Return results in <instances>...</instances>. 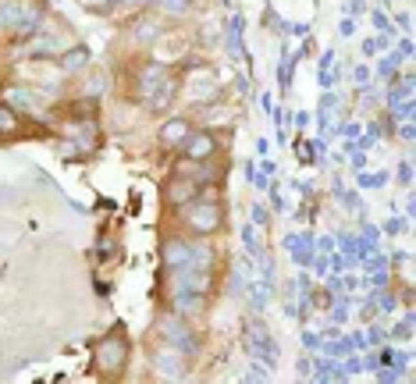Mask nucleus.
<instances>
[{"label":"nucleus","instance_id":"obj_1","mask_svg":"<svg viewBox=\"0 0 416 384\" xmlns=\"http://www.w3.org/2000/svg\"><path fill=\"white\" fill-rule=\"evenodd\" d=\"M93 363H96V370L100 374H121L124 370V363H129V341H124L121 334H107V338H100L96 341V349H93Z\"/></svg>","mask_w":416,"mask_h":384},{"label":"nucleus","instance_id":"obj_2","mask_svg":"<svg viewBox=\"0 0 416 384\" xmlns=\"http://www.w3.org/2000/svg\"><path fill=\"white\" fill-rule=\"evenodd\" d=\"M185 206H189L185 217H189V228L196 235H210L221 228V203L217 200H189Z\"/></svg>","mask_w":416,"mask_h":384},{"label":"nucleus","instance_id":"obj_3","mask_svg":"<svg viewBox=\"0 0 416 384\" xmlns=\"http://www.w3.org/2000/svg\"><path fill=\"white\" fill-rule=\"evenodd\" d=\"M160 331H164V341L175 349V352H182V356H189V352H196V338H193V331L185 328V320H178V317H168L160 324Z\"/></svg>","mask_w":416,"mask_h":384},{"label":"nucleus","instance_id":"obj_4","mask_svg":"<svg viewBox=\"0 0 416 384\" xmlns=\"http://www.w3.org/2000/svg\"><path fill=\"white\" fill-rule=\"evenodd\" d=\"M214 149H217V139L210 132H189L185 142H182V153L189 160H210Z\"/></svg>","mask_w":416,"mask_h":384},{"label":"nucleus","instance_id":"obj_5","mask_svg":"<svg viewBox=\"0 0 416 384\" xmlns=\"http://www.w3.org/2000/svg\"><path fill=\"white\" fill-rule=\"evenodd\" d=\"M168 78V68H164V64H142V72L135 75V89H139V96L142 100H150L153 93H157V85Z\"/></svg>","mask_w":416,"mask_h":384},{"label":"nucleus","instance_id":"obj_6","mask_svg":"<svg viewBox=\"0 0 416 384\" xmlns=\"http://www.w3.org/2000/svg\"><path fill=\"white\" fill-rule=\"evenodd\" d=\"M164 200H168L171 206H185L189 200H196V182H193V178H185V175H175L171 185L164 189Z\"/></svg>","mask_w":416,"mask_h":384},{"label":"nucleus","instance_id":"obj_7","mask_svg":"<svg viewBox=\"0 0 416 384\" xmlns=\"http://www.w3.org/2000/svg\"><path fill=\"white\" fill-rule=\"evenodd\" d=\"M160 253H164V267H168L171 274L182 270V267H189V242H185V239H168Z\"/></svg>","mask_w":416,"mask_h":384},{"label":"nucleus","instance_id":"obj_8","mask_svg":"<svg viewBox=\"0 0 416 384\" xmlns=\"http://www.w3.org/2000/svg\"><path fill=\"white\" fill-rule=\"evenodd\" d=\"M189 132H193V121H185V118H171V121H164L160 139L168 142V146H182Z\"/></svg>","mask_w":416,"mask_h":384},{"label":"nucleus","instance_id":"obj_9","mask_svg":"<svg viewBox=\"0 0 416 384\" xmlns=\"http://www.w3.org/2000/svg\"><path fill=\"white\" fill-rule=\"evenodd\" d=\"M153 367H157V370H164V374H171V377H185V363L171 352V345L164 349V352H157V356H153Z\"/></svg>","mask_w":416,"mask_h":384},{"label":"nucleus","instance_id":"obj_10","mask_svg":"<svg viewBox=\"0 0 416 384\" xmlns=\"http://www.w3.org/2000/svg\"><path fill=\"white\" fill-rule=\"evenodd\" d=\"M86 61H89V50H86V47H75V50H68L65 57H61V72H65V75H75V72L86 68Z\"/></svg>","mask_w":416,"mask_h":384},{"label":"nucleus","instance_id":"obj_11","mask_svg":"<svg viewBox=\"0 0 416 384\" xmlns=\"http://www.w3.org/2000/svg\"><path fill=\"white\" fill-rule=\"evenodd\" d=\"M25 11L22 4H0V29H18L25 21Z\"/></svg>","mask_w":416,"mask_h":384},{"label":"nucleus","instance_id":"obj_12","mask_svg":"<svg viewBox=\"0 0 416 384\" xmlns=\"http://www.w3.org/2000/svg\"><path fill=\"white\" fill-rule=\"evenodd\" d=\"M14 128H18V114H14V107L0 103V136H11Z\"/></svg>","mask_w":416,"mask_h":384},{"label":"nucleus","instance_id":"obj_13","mask_svg":"<svg viewBox=\"0 0 416 384\" xmlns=\"http://www.w3.org/2000/svg\"><path fill=\"white\" fill-rule=\"evenodd\" d=\"M153 4L164 11V14H185L193 8V0H153Z\"/></svg>","mask_w":416,"mask_h":384},{"label":"nucleus","instance_id":"obj_14","mask_svg":"<svg viewBox=\"0 0 416 384\" xmlns=\"http://www.w3.org/2000/svg\"><path fill=\"white\" fill-rule=\"evenodd\" d=\"M8 96H11L14 107H22V111H29V107H32V93L29 89H8Z\"/></svg>","mask_w":416,"mask_h":384},{"label":"nucleus","instance_id":"obj_15","mask_svg":"<svg viewBox=\"0 0 416 384\" xmlns=\"http://www.w3.org/2000/svg\"><path fill=\"white\" fill-rule=\"evenodd\" d=\"M395 68H399V57H388V61L381 64V72H384V75H395Z\"/></svg>","mask_w":416,"mask_h":384}]
</instances>
